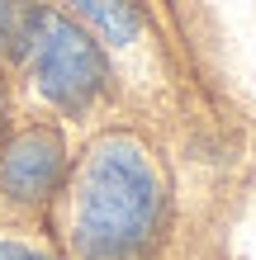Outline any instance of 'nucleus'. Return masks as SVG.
Segmentation results:
<instances>
[{
  "instance_id": "f257e3e1",
  "label": "nucleus",
  "mask_w": 256,
  "mask_h": 260,
  "mask_svg": "<svg viewBox=\"0 0 256 260\" xmlns=\"http://www.w3.org/2000/svg\"><path fill=\"white\" fill-rule=\"evenodd\" d=\"M161 218V180L133 137H109L90 151L76 180V241L81 260H138Z\"/></svg>"
},
{
  "instance_id": "f03ea898",
  "label": "nucleus",
  "mask_w": 256,
  "mask_h": 260,
  "mask_svg": "<svg viewBox=\"0 0 256 260\" xmlns=\"http://www.w3.org/2000/svg\"><path fill=\"white\" fill-rule=\"evenodd\" d=\"M29 71L43 100H52L67 114H86L90 104L104 95L109 85V62L95 43L86 38V28H76L62 14H38L34 34H29Z\"/></svg>"
},
{
  "instance_id": "7ed1b4c3",
  "label": "nucleus",
  "mask_w": 256,
  "mask_h": 260,
  "mask_svg": "<svg viewBox=\"0 0 256 260\" xmlns=\"http://www.w3.org/2000/svg\"><path fill=\"white\" fill-rule=\"evenodd\" d=\"M62 171H67V151L52 128H29L0 151V189L14 204H43L48 194H57Z\"/></svg>"
},
{
  "instance_id": "20e7f679",
  "label": "nucleus",
  "mask_w": 256,
  "mask_h": 260,
  "mask_svg": "<svg viewBox=\"0 0 256 260\" xmlns=\"http://www.w3.org/2000/svg\"><path fill=\"white\" fill-rule=\"evenodd\" d=\"M62 5L86 19L104 43H114V48H124L143 34V5L138 0H62Z\"/></svg>"
},
{
  "instance_id": "39448f33",
  "label": "nucleus",
  "mask_w": 256,
  "mask_h": 260,
  "mask_svg": "<svg viewBox=\"0 0 256 260\" xmlns=\"http://www.w3.org/2000/svg\"><path fill=\"white\" fill-rule=\"evenodd\" d=\"M38 14H43V10L34 5V0H0V52L24 57L29 34H34Z\"/></svg>"
},
{
  "instance_id": "423d86ee",
  "label": "nucleus",
  "mask_w": 256,
  "mask_h": 260,
  "mask_svg": "<svg viewBox=\"0 0 256 260\" xmlns=\"http://www.w3.org/2000/svg\"><path fill=\"white\" fill-rule=\"evenodd\" d=\"M0 260H52L43 246L34 241H19V237H0Z\"/></svg>"
},
{
  "instance_id": "0eeeda50",
  "label": "nucleus",
  "mask_w": 256,
  "mask_h": 260,
  "mask_svg": "<svg viewBox=\"0 0 256 260\" xmlns=\"http://www.w3.org/2000/svg\"><path fill=\"white\" fill-rule=\"evenodd\" d=\"M0 118H5V85H0Z\"/></svg>"
}]
</instances>
